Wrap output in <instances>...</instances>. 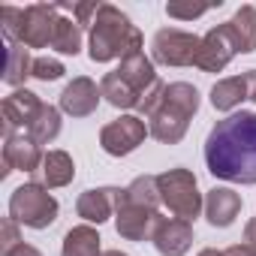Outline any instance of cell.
Returning <instances> with one entry per match:
<instances>
[{
    "label": "cell",
    "instance_id": "obj_14",
    "mask_svg": "<svg viewBox=\"0 0 256 256\" xmlns=\"http://www.w3.org/2000/svg\"><path fill=\"white\" fill-rule=\"evenodd\" d=\"M151 244L160 256H184L193 247V223L178 220V217H160Z\"/></svg>",
    "mask_w": 256,
    "mask_h": 256
},
{
    "label": "cell",
    "instance_id": "obj_8",
    "mask_svg": "<svg viewBox=\"0 0 256 256\" xmlns=\"http://www.w3.org/2000/svg\"><path fill=\"white\" fill-rule=\"evenodd\" d=\"M58 18H60L58 4H30V6H24V24H22L18 42L24 48H48L52 40H54Z\"/></svg>",
    "mask_w": 256,
    "mask_h": 256
},
{
    "label": "cell",
    "instance_id": "obj_19",
    "mask_svg": "<svg viewBox=\"0 0 256 256\" xmlns=\"http://www.w3.org/2000/svg\"><path fill=\"white\" fill-rule=\"evenodd\" d=\"M100 232L90 226V223H78L72 226L66 235H64V244H60V256H102V247H100Z\"/></svg>",
    "mask_w": 256,
    "mask_h": 256
},
{
    "label": "cell",
    "instance_id": "obj_30",
    "mask_svg": "<svg viewBox=\"0 0 256 256\" xmlns=\"http://www.w3.org/2000/svg\"><path fill=\"white\" fill-rule=\"evenodd\" d=\"M244 244H247V250L256 256V217L247 220V226H244Z\"/></svg>",
    "mask_w": 256,
    "mask_h": 256
},
{
    "label": "cell",
    "instance_id": "obj_34",
    "mask_svg": "<svg viewBox=\"0 0 256 256\" xmlns=\"http://www.w3.org/2000/svg\"><path fill=\"white\" fill-rule=\"evenodd\" d=\"M196 256H223V250H217V247H205V250H199Z\"/></svg>",
    "mask_w": 256,
    "mask_h": 256
},
{
    "label": "cell",
    "instance_id": "obj_25",
    "mask_svg": "<svg viewBox=\"0 0 256 256\" xmlns=\"http://www.w3.org/2000/svg\"><path fill=\"white\" fill-rule=\"evenodd\" d=\"M28 136H30L40 148L48 145V142H54V139L60 136V108L52 106V102H42L36 120L28 126Z\"/></svg>",
    "mask_w": 256,
    "mask_h": 256
},
{
    "label": "cell",
    "instance_id": "obj_4",
    "mask_svg": "<svg viewBox=\"0 0 256 256\" xmlns=\"http://www.w3.org/2000/svg\"><path fill=\"white\" fill-rule=\"evenodd\" d=\"M157 184H160L163 205L172 211V217L193 223L205 211V199L199 193V181H196V175L190 169H184V166L166 169V172L157 175Z\"/></svg>",
    "mask_w": 256,
    "mask_h": 256
},
{
    "label": "cell",
    "instance_id": "obj_18",
    "mask_svg": "<svg viewBox=\"0 0 256 256\" xmlns=\"http://www.w3.org/2000/svg\"><path fill=\"white\" fill-rule=\"evenodd\" d=\"M40 184H46L48 190H58V187H66L72 184L76 178V163L66 151H46V160H42V169H40Z\"/></svg>",
    "mask_w": 256,
    "mask_h": 256
},
{
    "label": "cell",
    "instance_id": "obj_1",
    "mask_svg": "<svg viewBox=\"0 0 256 256\" xmlns=\"http://www.w3.org/2000/svg\"><path fill=\"white\" fill-rule=\"evenodd\" d=\"M205 166L229 184H256V112H232L211 126Z\"/></svg>",
    "mask_w": 256,
    "mask_h": 256
},
{
    "label": "cell",
    "instance_id": "obj_15",
    "mask_svg": "<svg viewBox=\"0 0 256 256\" xmlns=\"http://www.w3.org/2000/svg\"><path fill=\"white\" fill-rule=\"evenodd\" d=\"M118 196H120V187H90L84 190L78 199H76V214L84 220V223H106L114 217L118 211Z\"/></svg>",
    "mask_w": 256,
    "mask_h": 256
},
{
    "label": "cell",
    "instance_id": "obj_2",
    "mask_svg": "<svg viewBox=\"0 0 256 256\" xmlns=\"http://www.w3.org/2000/svg\"><path fill=\"white\" fill-rule=\"evenodd\" d=\"M139 52H142V30L130 22V16L120 12L114 4H100L88 36V58L94 64H108Z\"/></svg>",
    "mask_w": 256,
    "mask_h": 256
},
{
    "label": "cell",
    "instance_id": "obj_21",
    "mask_svg": "<svg viewBox=\"0 0 256 256\" xmlns=\"http://www.w3.org/2000/svg\"><path fill=\"white\" fill-rule=\"evenodd\" d=\"M120 199H124V202H130V205H142V208L157 211V208L163 205L157 175H139V178H133L130 184L120 190Z\"/></svg>",
    "mask_w": 256,
    "mask_h": 256
},
{
    "label": "cell",
    "instance_id": "obj_26",
    "mask_svg": "<svg viewBox=\"0 0 256 256\" xmlns=\"http://www.w3.org/2000/svg\"><path fill=\"white\" fill-rule=\"evenodd\" d=\"M52 48L58 54H78L82 52V24L70 16H60L58 18V28H54V40H52Z\"/></svg>",
    "mask_w": 256,
    "mask_h": 256
},
{
    "label": "cell",
    "instance_id": "obj_16",
    "mask_svg": "<svg viewBox=\"0 0 256 256\" xmlns=\"http://www.w3.org/2000/svg\"><path fill=\"white\" fill-rule=\"evenodd\" d=\"M241 214V196L232 187H214L205 193V220L214 229H226Z\"/></svg>",
    "mask_w": 256,
    "mask_h": 256
},
{
    "label": "cell",
    "instance_id": "obj_28",
    "mask_svg": "<svg viewBox=\"0 0 256 256\" xmlns=\"http://www.w3.org/2000/svg\"><path fill=\"white\" fill-rule=\"evenodd\" d=\"M22 244V232H18V223L12 217H4V223H0V256L10 253L12 247Z\"/></svg>",
    "mask_w": 256,
    "mask_h": 256
},
{
    "label": "cell",
    "instance_id": "obj_7",
    "mask_svg": "<svg viewBox=\"0 0 256 256\" xmlns=\"http://www.w3.org/2000/svg\"><path fill=\"white\" fill-rule=\"evenodd\" d=\"M148 124L139 114H120L100 130V148L108 157H126L148 139Z\"/></svg>",
    "mask_w": 256,
    "mask_h": 256
},
{
    "label": "cell",
    "instance_id": "obj_35",
    "mask_svg": "<svg viewBox=\"0 0 256 256\" xmlns=\"http://www.w3.org/2000/svg\"><path fill=\"white\" fill-rule=\"evenodd\" d=\"M102 256H130V253H120V250H102Z\"/></svg>",
    "mask_w": 256,
    "mask_h": 256
},
{
    "label": "cell",
    "instance_id": "obj_17",
    "mask_svg": "<svg viewBox=\"0 0 256 256\" xmlns=\"http://www.w3.org/2000/svg\"><path fill=\"white\" fill-rule=\"evenodd\" d=\"M118 76L130 84L139 96H145L160 78H157V70H154V60L151 58H145V52H139V54H130V58H124L120 60V66H118Z\"/></svg>",
    "mask_w": 256,
    "mask_h": 256
},
{
    "label": "cell",
    "instance_id": "obj_31",
    "mask_svg": "<svg viewBox=\"0 0 256 256\" xmlns=\"http://www.w3.org/2000/svg\"><path fill=\"white\" fill-rule=\"evenodd\" d=\"M4 256H42V253H40V250H36L34 244H28V241H22L18 247H12V250H10V253H4Z\"/></svg>",
    "mask_w": 256,
    "mask_h": 256
},
{
    "label": "cell",
    "instance_id": "obj_32",
    "mask_svg": "<svg viewBox=\"0 0 256 256\" xmlns=\"http://www.w3.org/2000/svg\"><path fill=\"white\" fill-rule=\"evenodd\" d=\"M244 84H247V100L256 102V70H247L244 72Z\"/></svg>",
    "mask_w": 256,
    "mask_h": 256
},
{
    "label": "cell",
    "instance_id": "obj_9",
    "mask_svg": "<svg viewBox=\"0 0 256 256\" xmlns=\"http://www.w3.org/2000/svg\"><path fill=\"white\" fill-rule=\"evenodd\" d=\"M235 54H238L235 36H232L229 24L223 22V24L211 28V30L202 36L199 58H196V70H202V72H223Z\"/></svg>",
    "mask_w": 256,
    "mask_h": 256
},
{
    "label": "cell",
    "instance_id": "obj_33",
    "mask_svg": "<svg viewBox=\"0 0 256 256\" xmlns=\"http://www.w3.org/2000/svg\"><path fill=\"white\" fill-rule=\"evenodd\" d=\"M223 256H253L250 250H247V244L241 241V244H232V247H226L223 250Z\"/></svg>",
    "mask_w": 256,
    "mask_h": 256
},
{
    "label": "cell",
    "instance_id": "obj_13",
    "mask_svg": "<svg viewBox=\"0 0 256 256\" xmlns=\"http://www.w3.org/2000/svg\"><path fill=\"white\" fill-rule=\"evenodd\" d=\"M0 108H4V139H6V136H12L18 130V126L28 133V126L36 120V114L42 108V100L34 90L18 88L10 96H4V106H0Z\"/></svg>",
    "mask_w": 256,
    "mask_h": 256
},
{
    "label": "cell",
    "instance_id": "obj_27",
    "mask_svg": "<svg viewBox=\"0 0 256 256\" xmlns=\"http://www.w3.org/2000/svg\"><path fill=\"white\" fill-rule=\"evenodd\" d=\"M64 72H66V66L60 60H54V58H34L30 78H36V82H58V78H64Z\"/></svg>",
    "mask_w": 256,
    "mask_h": 256
},
{
    "label": "cell",
    "instance_id": "obj_29",
    "mask_svg": "<svg viewBox=\"0 0 256 256\" xmlns=\"http://www.w3.org/2000/svg\"><path fill=\"white\" fill-rule=\"evenodd\" d=\"M211 6H196V4H166V16L169 18H181V22H193V18H202Z\"/></svg>",
    "mask_w": 256,
    "mask_h": 256
},
{
    "label": "cell",
    "instance_id": "obj_22",
    "mask_svg": "<svg viewBox=\"0 0 256 256\" xmlns=\"http://www.w3.org/2000/svg\"><path fill=\"white\" fill-rule=\"evenodd\" d=\"M100 90H102V100H106L108 106L120 108V112H126V108H139V102H142V96L118 76V70H112V72L102 76Z\"/></svg>",
    "mask_w": 256,
    "mask_h": 256
},
{
    "label": "cell",
    "instance_id": "obj_24",
    "mask_svg": "<svg viewBox=\"0 0 256 256\" xmlns=\"http://www.w3.org/2000/svg\"><path fill=\"white\" fill-rule=\"evenodd\" d=\"M241 100H247V84H244V76H229V78H220L214 88H211V106L217 112H232L235 106H241Z\"/></svg>",
    "mask_w": 256,
    "mask_h": 256
},
{
    "label": "cell",
    "instance_id": "obj_3",
    "mask_svg": "<svg viewBox=\"0 0 256 256\" xmlns=\"http://www.w3.org/2000/svg\"><path fill=\"white\" fill-rule=\"evenodd\" d=\"M199 90L190 82H172L166 84L160 108L148 118V133L163 145H178L187 136V126L193 114L199 112Z\"/></svg>",
    "mask_w": 256,
    "mask_h": 256
},
{
    "label": "cell",
    "instance_id": "obj_11",
    "mask_svg": "<svg viewBox=\"0 0 256 256\" xmlns=\"http://www.w3.org/2000/svg\"><path fill=\"white\" fill-rule=\"evenodd\" d=\"M42 148L28 136V133H12L4 139V172L0 175H10V172H40L42 169Z\"/></svg>",
    "mask_w": 256,
    "mask_h": 256
},
{
    "label": "cell",
    "instance_id": "obj_10",
    "mask_svg": "<svg viewBox=\"0 0 256 256\" xmlns=\"http://www.w3.org/2000/svg\"><path fill=\"white\" fill-rule=\"evenodd\" d=\"M124 190V187H120ZM160 211H151V208H142V205H130L118 196V211H114V229L120 238L126 241H151L157 223H160Z\"/></svg>",
    "mask_w": 256,
    "mask_h": 256
},
{
    "label": "cell",
    "instance_id": "obj_12",
    "mask_svg": "<svg viewBox=\"0 0 256 256\" xmlns=\"http://www.w3.org/2000/svg\"><path fill=\"white\" fill-rule=\"evenodd\" d=\"M100 100H102L100 84H96L94 78H88V76H76V78L60 90L58 108H60L64 114H70V118H88V114L96 112Z\"/></svg>",
    "mask_w": 256,
    "mask_h": 256
},
{
    "label": "cell",
    "instance_id": "obj_5",
    "mask_svg": "<svg viewBox=\"0 0 256 256\" xmlns=\"http://www.w3.org/2000/svg\"><path fill=\"white\" fill-rule=\"evenodd\" d=\"M58 211H60L58 199L40 181H28L16 187L10 196V217L28 229H48L58 220Z\"/></svg>",
    "mask_w": 256,
    "mask_h": 256
},
{
    "label": "cell",
    "instance_id": "obj_6",
    "mask_svg": "<svg viewBox=\"0 0 256 256\" xmlns=\"http://www.w3.org/2000/svg\"><path fill=\"white\" fill-rule=\"evenodd\" d=\"M202 36L181 28H160L151 40V60L163 66H196Z\"/></svg>",
    "mask_w": 256,
    "mask_h": 256
},
{
    "label": "cell",
    "instance_id": "obj_23",
    "mask_svg": "<svg viewBox=\"0 0 256 256\" xmlns=\"http://www.w3.org/2000/svg\"><path fill=\"white\" fill-rule=\"evenodd\" d=\"M6 42V66H4V82L10 84V88H22L24 84V78L30 76V70H34V58L28 54V48L22 46V42H12V40H4Z\"/></svg>",
    "mask_w": 256,
    "mask_h": 256
},
{
    "label": "cell",
    "instance_id": "obj_20",
    "mask_svg": "<svg viewBox=\"0 0 256 256\" xmlns=\"http://www.w3.org/2000/svg\"><path fill=\"white\" fill-rule=\"evenodd\" d=\"M232 36H235V46H238V54H250L256 52V6L244 4L235 10V16L226 22Z\"/></svg>",
    "mask_w": 256,
    "mask_h": 256
}]
</instances>
